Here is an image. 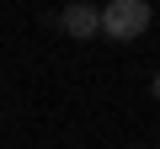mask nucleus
<instances>
[{
    "label": "nucleus",
    "instance_id": "f257e3e1",
    "mask_svg": "<svg viewBox=\"0 0 160 149\" xmlns=\"http://www.w3.org/2000/svg\"><path fill=\"white\" fill-rule=\"evenodd\" d=\"M96 32H107L112 43H133V37H144V32H149V6H144V0H107Z\"/></svg>",
    "mask_w": 160,
    "mask_h": 149
},
{
    "label": "nucleus",
    "instance_id": "f03ea898",
    "mask_svg": "<svg viewBox=\"0 0 160 149\" xmlns=\"http://www.w3.org/2000/svg\"><path fill=\"white\" fill-rule=\"evenodd\" d=\"M96 22H102V6H64V16H59V27L69 32V37H96Z\"/></svg>",
    "mask_w": 160,
    "mask_h": 149
},
{
    "label": "nucleus",
    "instance_id": "7ed1b4c3",
    "mask_svg": "<svg viewBox=\"0 0 160 149\" xmlns=\"http://www.w3.org/2000/svg\"><path fill=\"white\" fill-rule=\"evenodd\" d=\"M149 91H155V101H160V74H155V80H149Z\"/></svg>",
    "mask_w": 160,
    "mask_h": 149
}]
</instances>
